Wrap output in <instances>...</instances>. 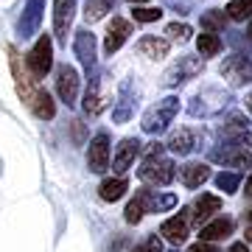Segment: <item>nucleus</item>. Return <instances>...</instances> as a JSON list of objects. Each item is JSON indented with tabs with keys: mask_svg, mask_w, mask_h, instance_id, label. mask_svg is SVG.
<instances>
[{
	"mask_svg": "<svg viewBox=\"0 0 252 252\" xmlns=\"http://www.w3.org/2000/svg\"><path fill=\"white\" fill-rule=\"evenodd\" d=\"M9 62H11V76H14V87H17V95L23 98L31 112L36 118H42V121H51L56 115V104L51 98V93L42 90V87H36L34 79H31V73L23 70V64H20V54L14 48H9Z\"/></svg>",
	"mask_w": 252,
	"mask_h": 252,
	"instance_id": "obj_1",
	"label": "nucleus"
},
{
	"mask_svg": "<svg viewBox=\"0 0 252 252\" xmlns=\"http://www.w3.org/2000/svg\"><path fill=\"white\" fill-rule=\"evenodd\" d=\"M233 101H235V95L227 87H221V84H205L202 90H196L188 98V115L202 118V121L219 118L224 109L233 107Z\"/></svg>",
	"mask_w": 252,
	"mask_h": 252,
	"instance_id": "obj_2",
	"label": "nucleus"
},
{
	"mask_svg": "<svg viewBox=\"0 0 252 252\" xmlns=\"http://www.w3.org/2000/svg\"><path fill=\"white\" fill-rule=\"evenodd\" d=\"M162 146L165 143H152L149 146V154H146V160L140 162V168H137V177L146 182V185H168L174 182L177 177V165H174L171 157H165L162 154Z\"/></svg>",
	"mask_w": 252,
	"mask_h": 252,
	"instance_id": "obj_3",
	"label": "nucleus"
},
{
	"mask_svg": "<svg viewBox=\"0 0 252 252\" xmlns=\"http://www.w3.org/2000/svg\"><path fill=\"white\" fill-rule=\"evenodd\" d=\"M177 112H180V98L177 95H165V98H160L157 104H152L143 112L140 129H143L146 135H162L171 126V121L177 118Z\"/></svg>",
	"mask_w": 252,
	"mask_h": 252,
	"instance_id": "obj_4",
	"label": "nucleus"
},
{
	"mask_svg": "<svg viewBox=\"0 0 252 252\" xmlns=\"http://www.w3.org/2000/svg\"><path fill=\"white\" fill-rule=\"evenodd\" d=\"M202 70H205V59H202V56L182 54L177 62H171L168 67H165L160 84L168 87V90H174V87H182V84H188L190 79H196Z\"/></svg>",
	"mask_w": 252,
	"mask_h": 252,
	"instance_id": "obj_5",
	"label": "nucleus"
},
{
	"mask_svg": "<svg viewBox=\"0 0 252 252\" xmlns=\"http://www.w3.org/2000/svg\"><path fill=\"white\" fill-rule=\"evenodd\" d=\"M137 104H140V84L135 81V76H129V79L121 81L118 95H115V101H112V121H115V124L132 121L135 112H137Z\"/></svg>",
	"mask_w": 252,
	"mask_h": 252,
	"instance_id": "obj_6",
	"label": "nucleus"
},
{
	"mask_svg": "<svg viewBox=\"0 0 252 252\" xmlns=\"http://www.w3.org/2000/svg\"><path fill=\"white\" fill-rule=\"evenodd\" d=\"M51 67H54V39H51L48 34H42L34 42V48L28 51L26 70L31 73L34 81H39V79H45L48 73H51Z\"/></svg>",
	"mask_w": 252,
	"mask_h": 252,
	"instance_id": "obj_7",
	"label": "nucleus"
},
{
	"mask_svg": "<svg viewBox=\"0 0 252 252\" xmlns=\"http://www.w3.org/2000/svg\"><path fill=\"white\" fill-rule=\"evenodd\" d=\"M219 73L233 87H247V84H252V59L247 54H230L219 64Z\"/></svg>",
	"mask_w": 252,
	"mask_h": 252,
	"instance_id": "obj_8",
	"label": "nucleus"
},
{
	"mask_svg": "<svg viewBox=\"0 0 252 252\" xmlns=\"http://www.w3.org/2000/svg\"><path fill=\"white\" fill-rule=\"evenodd\" d=\"M210 162H219V165H227V168H252V152H247L235 143L219 140L210 149Z\"/></svg>",
	"mask_w": 252,
	"mask_h": 252,
	"instance_id": "obj_9",
	"label": "nucleus"
},
{
	"mask_svg": "<svg viewBox=\"0 0 252 252\" xmlns=\"http://www.w3.org/2000/svg\"><path fill=\"white\" fill-rule=\"evenodd\" d=\"M202 140H205V132L190 129V126H182V129H177V132H171V135H168V140H165V149H168L171 154L188 157L190 152L202 149Z\"/></svg>",
	"mask_w": 252,
	"mask_h": 252,
	"instance_id": "obj_10",
	"label": "nucleus"
},
{
	"mask_svg": "<svg viewBox=\"0 0 252 252\" xmlns=\"http://www.w3.org/2000/svg\"><path fill=\"white\" fill-rule=\"evenodd\" d=\"M56 95L67 107H76V98H79V73L67 62L56 67Z\"/></svg>",
	"mask_w": 252,
	"mask_h": 252,
	"instance_id": "obj_11",
	"label": "nucleus"
},
{
	"mask_svg": "<svg viewBox=\"0 0 252 252\" xmlns=\"http://www.w3.org/2000/svg\"><path fill=\"white\" fill-rule=\"evenodd\" d=\"M87 168L93 174H104L109 168V137L107 132H98V135L90 140L87 146Z\"/></svg>",
	"mask_w": 252,
	"mask_h": 252,
	"instance_id": "obj_12",
	"label": "nucleus"
},
{
	"mask_svg": "<svg viewBox=\"0 0 252 252\" xmlns=\"http://www.w3.org/2000/svg\"><path fill=\"white\" fill-rule=\"evenodd\" d=\"M73 14H76V0H54V36L59 45H67Z\"/></svg>",
	"mask_w": 252,
	"mask_h": 252,
	"instance_id": "obj_13",
	"label": "nucleus"
},
{
	"mask_svg": "<svg viewBox=\"0 0 252 252\" xmlns=\"http://www.w3.org/2000/svg\"><path fill=\"white\" fill-rule=\"evenodd\" d=\"M73 54L79 56V62L84 64V70H87V73L95 70V54H98V42H95V36H93L87 28L76 31V36H73Z\"/></svg>",
	"mask_w": 252,
	"mask_h": 252,
	"instance_id": "obj_14",
	"label": "nucleus"
},
{
	"mask_svg": "<svg viewBox=\"0 0 252 252\" xmlns=\"http://www.w3.org/2000/svg\"><path fill=\"white\" fill-rule=\"evenodd\" d=\"M193 219V210L190 207H185L180 216L174 219H165L160 224V235H165V241L174 244V247H180V244H185V238H188V221Z\"/></svg>",
	"mask_w": 252,
	"mask_h": 252,
	"instance_id": "obj_15",
	"label": "nucleus"
},
{
	"mask_svg": "<svg viewBox=\"0 0 252 252\" xmlns=\"http://www.w3.org/2000/svg\"><path fill=\"white\" fill-rule=\"evenodd\" d=\"M42 14H45V0H28L26 9H23V17H20V23H17V31H20L23 39H31V36L39 31Z\"/></svg>",
	"mask_w": 252,
	"mask_h": 252,
	"instance_id": "obj_16",
	"label": "nucleus"
},
{
	"mask_svg": "<svg viewBox=\"0 0 252 252\" xmlns=\"http://www.w3.org/2000/svg\"><path fill=\"white\" fill-rule=\"evenodd\" d=\"M129 34H132V23L124 17H112V23L107 26V39H104V54L112 56L121 51V45H124L126 39H129Z\"/></svg>",
	"mask_w": 252,
	"mask_h": 252,
	"instance_id": "obj_17",
	"label": "nucleus"
},
{
	"mask_svg": "<svg viewBox=\"0 0 252 252\" xmlns=\"http://www.w3.org/2000/svg\"><path fill=\"white\" fill-rule=\"evenodd\" d=\"M140 146H143V143H140L137 137H124V140L118 143V152H115V157H112V171H115L118 177L132 168V162H135Z\"/></svg>",
	"mask_w": 252,
	"mask_h": 252,
	"instance_id": "obj_18",
	"label": "nucleus"
},
{
	"mask_svg": "<svg viewBox=\"0 0 252 252\" xmlns=\"http://www.w3.org/2000/svg\"><path fill=\"white\" fill-rule=\"evenodd\" d=\"M101 84H104V73L95 67V70H90V84H87V93H84V112L87 115H98L101 109H104Z\"/></svg>",
	"mask_w": 252,
	"mask_h": 252,
	"instance_id": "obj_19",
	"label": "nucleus"
},
{
	"mask_svg": "<svg viewBox=\"0 0 252 252\" xmlns=\"http://www.w3.org/2000/svg\"><path fill=\"white\" fill-rule=\"evenodd\" d=\"M210 180V165L207 162H188L180 168V182L185 188H202Z\"/></svg>",
	"mask_w": 252,
	"mask_h": 252,
	"instance_id": "obj_20",
	"label": "nucleus"
},
{
	"mask_svg": "<svg viewBox=\"0 0 252 252\" xmlns=\"http://www.w3.org/2000/svg\"><path fill=\"white\" fill-rule=\"evenodd\" d=\"M137 51L143 56H149V59H162V56H168V51H171V42L165 39V36H140V42H137Z\"/></svg>",
	"mask_w": 252,
	"mask_h": 252,
	"instance_id": "obj_21",
	"label": "nucleus"
},
{
	"mask_svg": "<svg viewBox=\"0 0 252 252\" xmlns=\"http://www.w3.org/2000/svg\"><path fill=\"white\" fill-rule=\"evenodd\" d=\"M233 219H213V221H207L205 227H202V233H199V241H207V244H216L221 241V238H227V235L233 233Z\"/></svg>",
	"mask_w": 252,
	"mask_h": 252,
	"instance_id": "obj_22",
	"label": "nucleus"
},
{
	"mask_svg": "<svg viewBox=\"0 0 252 252\" xmlns=\"http://www.w3.org/2000/svg\"><path fill=\"white\" fill-rule=\"evenodd\" d=\"M219 210H221V199H219L216 193H202V196L193 202V221L202 224V221H207V219L213 216V213H219Z\"/></svg>",
	"mask_w": 252,
	"mask_h": 252,
	"instance_id": "obj_23",
	"label": "nucleus"
},
{
	"mask_svg": "<svg viewBox=\"0 0 252 252\" xmlns=\"http://www.w3.org/2000/svg\"><path fill=\"white\" fill-rule=\"evenodd\" d=\"M126 190H129V182H126L124 177H109V180L101 182L98 196L104 199V202H118V199H124Z\"/></svg>",
	"mask_w": 252,
	"mask_h": 252,
	"instance_id": "obj_24",
	"label": "nucleus"
},
{
	"mask_svg": "<svg viewBox=\"0 0 252 252\" xmlns=\"http://www.w3.org/2000/svg\"><path fill=\"white\" fill-rule=\"evenodd\" d=\"M196 48H199V56L205 59V56H219V54H221L224 42H221V36H219V34L205 31V34L196 36Z\"/></svg>",
	"mask_w": 252,
	"mask_h": 252,
	"instance_id": "obj_25",
	"label": "nucleus"
},
{
	"mask_svg": "<svg viewBox=\"0 0 252 252\" xmlns=\"http://www.w3.org/2000/svg\"><path fill=\"white\" fill-rule=\"evenodd\" d=\"M112 6H115V0H87L84 3V20L87 23H98V20H104L112 11Z\"/></svg>",
	"mask_w": 252,
	"mask_h": 252,
	"instance_id": "obj_26",
	"label": "nucleus"
},
{
	"mask_svg": "<svg viewBox=\"0 0 252 252\" xmlns=\"http://www.w3.org/2000/svg\"><path fill=\"white\" fill-rule=\"evenodd\" d=\"M227 20L233 23H244V20H252V0H230L224 6Z\"/></svg>",
	"mask_w": 252,
	"mask_h": 252,
	"instance_id": "obj_27",
	"label": "nucleus"
},
{
	"mask_svg": "<svg viewBox=\"0 0 252 252\" xmlns=\"http://www.w3.org/2000/svg\"><path fill=\"white\" fill-rule=\"evenodd\" d=\"M224 26H227L224 9H207L205 14H202V31H213V34H219V31H224Z\"/></svg>",
	"mask_w": 252,
	"mask_h": 252,
	"instance_id": "obj_28",
	"label": "nucleus"
},
{
	"mask_svg": "<svg viewBox=\"0 0 252 252\" xmlns=\"http://www.w3.org/2000/svg\"><path fill=\"white\" fill-rule=\"evenodd\" d=\"M216 188L224 190V193H235V190L241 188V174L235 171H221L216 177Z\"/></svg>",
	"mask_w": 252,
	"mask_h": 252,
	"instance_id": "obj_29",
	"label": "nucleus"
},
{
	"mask_svg": "<svg viewBox=\"0 0 252 252\" xmlns=\"http://www.w3.org/2000/svg\"><path fill=\"white\" fill-rule=\"evenodd\" d=\"M165 34H168V39H177V42H188L190 34H193V28H190L188 23H168V26H165Z\"/></svg>",
	"mask_w": 252,
	"mask_h": 252,
	"instance_id": "obj_30",
	"label": "nucleus"
},
{
	"mask_svg": "<svg viewBox=\"0 0 252 252\" xmlns=\"http://www.w3.org/2000/svg\"><path fill=\"white\" fill-rule=\"evenodd\" d=\"M132 14H135L137 23H157V20L162 17V11L160 9H152V6H140V9H135Z\"/></svg>",
	"mask_w": 252,
	"mask_h": 252,
	"instance_id": "obj_31",
	"label": "nucleus"
},
{
	"mask_svg": "<svg viewBox=\"0 0 252 252\" xmlns=\"http://www.w3.org/2000/svg\"><path fill=\"white\" fill-rule=\"evenodd\" d=\"M140 219H143V205H140L137 196H135L129 205H126V221H129V224H137Z\"/></svg>",
	"mask_w": 252,
	"mask_h": 252,
	"instance_id": "obj_32",
	"label": "nucleus"
},
{
	"mask_svg": "<svg viewBox=\"0 0 252 252\" xmlns=\"http://www.w3.org/2000/svg\"><path fill=\"white\" fill-rule=\"evenodd\" d=\"M132 252H162V241L157 238V235H149V238H146V241H140Z\"/></svg>",
	"mask_w": 252,
	"mask_h": 252,
	"instance_id": "obj_33",
	"label": "nucleus"
},
{
	"mask_svg": "<svg viewBox=\"0 0 252 252\" xmlns=\"http://www.w3.org/2000/svg\"><path fill=\"white\" fill-rule=\"evenodd\" d=\"M165 6L177 14H188V11H193V0H165Z\"/></svg>",
	"mask_w": 252,
	"mask_h": 252,
	"instance_id": "obj_34",
	"label": "nucleus"
},
{
	"mask_svg": "<svg viewBox=\"0 0 252 252\" xmlns=\"http://www.w3.org/2000/svg\"><path fill=\"white\" fill-rule=\"evenodd\" d=\"M188 252H219L216 244H207V241H199V244H190Z\"/></svg>",
	"mask_w": 252,
	"mask_h": 252,
	"instance_id": "obj_35",
	"label": "nucleus"
},
{
	"mask_svg": "<svg viewBox=\"0 0 252 252\" xmlns=\"http://www.w3.org/2000/svg\"><path fill=\"white\" fill-rule=\"evenodd\" d=\"M227 252H250V250H247V241H235V244H230Z\"/></svg>",
	"mask_w": 252,
	"mask_h": 252,
	"instance_id": "obj_36",
	"label": "nucleus"
},
{
	"mask_svg": "<svg viewBox=\"0 0 252 252\" xmlns=\"http://www.w3.org/2000/svg\"><path fill=\"white\" fill-rule=\"evenodd\" d=\"M247 196H252V174H250V180H247V190H244Z\"/></svg>",
	"mask_w": 252,
	"mask_h": 252,
	"instance_id": "obj_37",
	"label": "nucleus"
},
{
	"mask_svg": "<svg viewBox=\"0 0 252 252\" xmlns=\"http://www.w3.org/2000/svg\"><path fill=\"white\" fill-rule=\"evenodd\" d=\"M244 238H247V241H252V224L247 227V230H244Z\"/></svg>",
	"mask_w": 252,
	"mask_h": 252,
	"instance_id": "obj_38",
	"label": "nucleus"
},
{
	"mask_svg": "<svg viewBox=\"0 0 252 252\" xmlns=\"http://www.w3.org/2000/svg\"><path fill=\"white\" fill-rule=\"evenodd\" d=\"M247 109H250V112H252V93H250V95H247Z\"/></svg>",
	"mask_w": 252,
	"mask_h": 252,
	"instance_id": "obj_39",
	"label": "nucleus"
},
{
	"mask_svg": "<svg viewBox=\"0 0 252 252\" xmlns=\"http://www.w3.org/2000/svg\"><path fill=\"white\" fill-rule=\"evenodd\" d=\"M247 36L252 39V20H250V26H247Z\"/></svg>",
	"mask_w": 252,
	"mask_h": 252,
	"instance_id": "obj_40",
	"label": "nucleus"
},
{
	"mask_svg": "<svg viewBox=\"0 0 252 252\" xmlns=\"http://www.w3.org/2000/svg\"><path fill=\"white\" fill-rule=\"evenodd\" d=\"M126 3H146V0H126Z\"/></svg>",
	"mask_w": 252,
	"mask_h": 252,
	"instance_id": "obj_41",
	"label": "nucleus"
},
{
	"mask_svg": "<svg viewBox=\"0 0 252 252\" xmlns=\"http://www.w3.org/2000/svg\"><path fill=\"white\" fill-rule=\"evenodd\" d=\"M250 221H252V210H250Z\"/></svg>",
	"mask_w": 252,
	"mask_h": 252,
	"instance_id": "obj_42",
	"label": "nucleus"
}]
</instances>
